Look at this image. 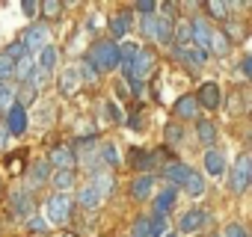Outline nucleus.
Listing matches in <instances>:
<instances>
[{
	"mask_svg": "<svg viewBox=\"0 0 252 237\" xmlns=\"http://www.w3.org/2000/svg\"><path fill=\"white\" fill-rule=\"evenodd\" d=\"M86 62L95 68V71H110L119 65V51L113 42H95L86 54Z\"/></svg>",
	"mask_w": 252,
	"mask_h": 237,
	"instance_id": "obj_1",
	"label": "nucleus"
},
{
	"mask_svg": "<svg viewBox=\"0 0 252 237\" xmlns=\"http://www.w3.org/2000/svg\"><path fill=\"white\" fill-rule=\"evenodd\" d=\"M155 54H149V51H140L137 54V59L131 62V65H122L125 68V77H128V83H143L149 74H152V68H155Z\"/></svg>",
	"mask_w": 252,
	"mask_h": 237,
	"instance_id": "obj_2",
	"label": "nucleus"
},
{
	"mask_svg": "<svg viewBox=\"0 0 252 237\" xmlns=\"http://www.w3.org/2000/svg\"><path fill=\"white\" fill-rule=\"evenodd\" d=\"M143 33L149 36V39H155V42H169L172 39V21L166 18V15H146V21H143Z\"/></svg>",
	"mask_w": 252,
	"mask_h": 237,
	"instance_id": "obj_3",
	"label": "nucleus"
},
{
	"mask_svg": "<svg viewBox=\"0 0 252 237\" xmlns=\"http://www.w3.org/2000/svg\"><path fill=\"white\" fill-rule=\"evenodd\" d=\"M249 175H252V160H249V154H240L234 169H231V190L243 193L249 187Z\"/></svg>",
	"mask_w": 252,
	"mask_h": 237,
	"instance_id": "obj_4",
	"label": "nucleus"
},
{
	"mask_svg": "<svg viewBox=\"0 0 252 237\" xmlns=\"http://www.w3.org/2000/svg\"><path fill=\"white\" fill-rule=\"evenodd\" d=\"M45 207H48V219H51V222H65V219L71 216V202H68L63 193L51 196Z\"/></svg>",
	"mask_w": 252,
	"mask_h": 237,
	"instance_id": "obj_5",
	"label": "nucleus"
},
{
	"mask_svg": "<svg viewBox=\"0 0 252 237\" xmlns=\"http://www.w3.org/2000/svg\"><path fill=\"white\" fill-rule=\"evenodd\" d=\"M18 42L24 45L27 54H30V51H42V48H48V30L39 27V24H33V27H27V33H24Z\"/></svg>",
	"mask_w": 252,
	"mask_h": 237,
	"instance_id": "obj_6",
	"label": "nucleus"
},
{
	"mask_svg": "<svg viewBox=\"0 0 252 237\" xmlns=\"http://www.w3.org/2000/svg\"><path fill=\"white\" fill-rule=\"evenodd\" d=\"M208 39H211V27L205 24V18H193L190 21V45L208 54Z\"/></svg>",
	"mask_w": 252,
	"mask_h": 237,
	"instance_id": "obj_7",
	"label": "nucleus"
},
{
	"mask_svg": "<svg viewBox=\"0 0 252 237\" xmlns=\"http://www.w3.org/2000/svg\"><path fill=\"white\" fill-rule=\"evenodd\" d=\"M51 163H54L60 172H74L77 157H74V151H71L68 146H57V148H51Z\"/></svg>",
	"mask_w": 252,
	"mask_h": 237,
	"instance_id": "obj_8",
	"label": "nucleus"
},
{
	"mask_svg": "<svg viewBox=\"0 0 252 237\" xmlns=\"http://www.w3.org/2000/svg\"><path fill=\"white\" fill-rule=\"evenodd\" d=\"M6 128H9V134H24V128H27V113H24V107L12 104L6 110Z\"/></svg>",
	"mask_w": 252,
	"mask_h": 237,
	"instance_id": "obj_9",
	"label": "nucleus"
},
{
	"mask_svg": "<svg viewBox=\"0 0 252 237\" xmlns=\"http://www.w3.org/2000/svg\"><path fill=\"white\" fill-rule=\"evenodd\" d=\"M12 74H15L18 80H30V77L36 74V59H33V54L18 57V59H15V65H12Z\"/></svg>",
	"mask_w": 252,
	"mask_h": 237,
	"instance_id": "obj_10",
	"label": "nucleus"
},
{
	"mask_svg": "<svg viewBox=\"0 0 252 237\" xmlns=\"http://www.w3.org/2000/svg\"><path fill=\"white\" fill-rule=\"evenodd\" d=\"M113 184H116V178L110 175V169H98L95 172V178H92V190L104 199L107 193H113Z\"/></svg>",
	"mask_w": 252,
	"mask_h": 237,
	"instance_id": "obj_11",
	"label": "nucleus"
},
{
	"mask_svg": "<svg viewBox=\"0 0 252 237\" xmlns=\"http://www.w3.org/2000/svg\"><path fill=\"white\" fill-rule=\"evenodd\" d=\"M175 116H181V118H196V116H199L196 98H193V95H181V98L175 101Z\"/></svg>",
	"mask_w": 252,
	"mask_h": 237,
	"instance_id": "obj_12",
	"label": "nucleus"
},
{
	"mask_svg": "<svg viewBox=\"0 0 252 237\" xmlns=\"http://www.w3.org/2000/svg\"><path fill=\"white\" fill-rule=\"evenodd\" d=\"M196 104H205L208 110H217L220 107V89L214 86V83H205L202 89H199V101Z\"/></svg>",
	"mask_w": 252,
	"mask_h": 237,
	"instance_id": "obj_13",
	"label": "nucleus"
},
{
	"mask_svg": "<svg viewBox=\"0 0 252 237\" xmlns=\"http://www.w3.org/2000/svg\"><path fill=\"white\" fill-rule=\"evenodd\" d=\"M178 57H181L190 68H199V65L205 62V57H208V54H205V51H199V48H193V45H187V48H178Z\"/></svg>",
	"mask_w": 252,
	"mask_h": 237,
	"instance_id": "obj_14",
	"label": "nucleus"
},
{
	"mask_svg": "<svg viewBox=\"0 0 252 237\" xmlns=\"http://www.w3.org/2000/svg\"><path fill=\"white\" fill-rule=\"evenodd\" d=\"M42 181H48V163L45 160H36L27 169V187H39Z\"/></svg>",
	"mask_w": 252,
	"mask_h": 237,
	"instance_id": "obj_15",
	"label": "nucleus"
},
{
	"mask_svg": "<svg viewBox=\"0 0 252 237\" xmlns=\"http://www.w3.org/2000/svg\"><path fill=\"white\" fill-rule=\"evenodd\" d=\"M199 225H205V210H187L184 216H181V222H178V228L181 231H196Z\"/></svg>",
	"mask_w": 252,
	"mask_h": 237,
	"instance_id": "obj_16",
	"label": "nucleus"
},
{
	"mask_svg": "<svg viewBox=\"0 0 252 237\" xmlns=\"http://www.w3.org/2000/svg\"><path fill=\"white\" fill-rule=\"evenodd\" d=\"M77 86H80V74H77V68H65V71H63V80H60V89H63L65 95H74Z\"/></svg>",
	"mask_w": 252,
	"mask_h": 237,
	"instance_id": "obj_17",
	"label": "nucleus"
},
{
	"mask_svg": "<svg viewBox=\"0 0 252 237\" xmlns=\"http://www.w3.org/2000/svg\"><path fill=\"white\" fill-rule=\"evenodd\" d=\"M33 210V199L27 193H12V213L15 216H27Z\"/></svg>",
	"mask_w": 252,
	"mask_h": 237,
	"instance_id": "obj_18",
	"label": "nucleus"
},
{
	"mask_svg": "<svg viewBox=\"0 0 252 237\" xmlns=\"http://www.w3.org/2000/svg\"><path fill=\"white\" fill-rule=\"evenodd\" d=\"M116 51H119V62H122V65H131V62L137 59V54H140V45L122 42V45H116Z\"/></svg>",
	"mask_w": 252,
	"mask_h": 237,
	"instance_id": "obj_19",
	"label": "nucleus"
},
{
	"mask_svg": "<svg viewBox=\"0 0 252 237\" xmlns=\"http://www.w3.org/2000/svg\"><path fill=\"white\" fill-rule=\"evenodd\" d=\"M152 187H155V178H152V175H143V178H137V181L131 184V196H134V199H146V196L152 193Z\"/></svg>",
	"mask_w": 252,
	"mask_h": 237,
	"instance_id": "obj_20",
	"label": "nucleus"
},
{
	"mask_svg": "<svg viewBox=\"0 0 252 237\" xmlns=\"http://www.w3.org/2000/svg\"><path fill=\"white\" fill-rule=\"evenodd\" d=\"M77 202H80L86 210H92V207H98V205H101V196L92 190V184H86V187H80V193H77Z\"/></svg>",
	"mask_w": 252,
	"mask_h": 237,
	"instance_id": "obj_21",
	"label": "nucleus"
},
{
	"mask_svg": "<svg viewBox=\"0 0 252 237\" xmlns=\"http://www.w3.org/2000/svg\"><path fill=\"white\" fill-rule=\"evenodd\" d=\"M175 187H166L160 196H158V202H155V210H158V216H166V210L172 207V202H175Z\"/></svg>",
	"mask_w": 252,
	"mask_h": 237,
	"instance_id": "obj_22",
	"label": "nucleus"
},
{
	"mask_svg": "<svg viewBox=\"0 0 252 237\" xmlns=\"http://www.w3.org/2000/svg\"><path fill=\"white\" fill-rule=\"evenodd\" d=\"M184 187H187V193H190V196H202V193H205V178H202L199 172H193V169H190V172H187V178H184Z\"/></svg>",
	"mask_w": 252,
	"mask_h": 237,
	"instance_id": "obj_23",
	"label": "nucleus"
},
{
	"mask_svg": "<svg viewBox=\"0 0 252 237\" xmlns=\"http://www.w3.org/2000/svg\"><path fill=\"white\" fill-rule=\"evenodd\" d=\"M208 45H211V51H214V54H220V57L231 51V42H228V36H222V33H211Z\"/></svg>",
	"mask_w": 252,
	"mask_h": 237,
	"instance_id": "obj_24",
	"label": "nucleus"
},
{
	"mask_svg": "<svg viewBox=\"0 0 252 237\" xmlns=\"http://www.w3.org/2000/svg\"><path fill=\"white\" fill-rule=\"evenodd\" d=\"M205 169H208L211 175H222V169H225V160H222V154H217V151H208V154H205Z\"/></svg>",
	"mask_w": 252,
	"mask_h": 237,
	"instance_id": "obj_25",
	"label": "nucleus"
},
{
	"mask_svg": "<svg viewBox=\"0 0 252 237\" xmlns=\"http://www.w3.org/2000/svg\"><path fill=\"white\" fill-rule=\"evenodd\" d=\"M187 166L184 163H166V169H163V175L169 178V181H175V184H184V178H187Z\"/></svg>",
	"mask_w": 252,
	"mask_h": 237,
	"instance_id": "obj_26",
	"label": "nucleus"
},
{
	"mask_svg": "<svg viewBox=\"0 0 252 237\" xmlns=\"http://www.w3.org/2000/svg\"><path fill=\"white\" fill-rule=\"evenodd\" d=\"M128 24H131V15H128V12H122V15H116V18H113L110 33H113L116 39H122L125 33H128Z\"/></svg>",
	"mask_w": 252,
	"mask_h": 237,
	"instance_id": "obj_27",
	"label": "nucleus"
},
{
	"mask_svg": "<svg viewBox=\"0 0 252 237\" xmlns=\"http://www.w3.org/2000/svg\"><path fill=\"white\" fill-rule=\"evenodd\" d=\"M131 163L137 169H152L158 163V154H146V151H131Z\"/></svg>",
	"mask_w": 252,
	"mask_h": 237,
	"instance_id": "obj_28",
	"label": "nucleus"
},
{
	"mask_svg": "<svg viewBox=\"0 0 252 237\" xmlns=\"http://www.w3.org/2000/svg\"><path fill=\"white\" fill-rule=\"evenodd\" d=\"M196 131H199V140H202L205 146H211V143H214V137H217V128H214V125L208 122V118H205V122H199V125H196Z\"/></svg>",
	"mask_w": 252,
	"mask_h": 237,
	"instance_id": "obj_29",
	"label": "nucleus"
},
{
	"mask_svg": "<svg viewBox=\"0 0 252 237\" xmlns=\"http://www.w3.org/2000/svg\"><path fill=\"white\" fill-rule=\"evenodd\" d=\"M54 62H57V48H54V45L42 48V54H39V65L48 71V68H54Z\"/></svg>",
	"mask_w": 252,
	"mask_h": 237,
	"instance_id": "obj_30",
	"label": "nucleus"
},
{
	"mask_svg": "<svg viewBox=\"0 0 252 237\" xmlns=\"http://www.w3.org/2000/svg\"><path fill=\"white\" fill-rule=\"evenodd\" d=\"M12 104H15V89H9V86H0V113H6Z\"/></svg>",
	"mask_w": 252,
	"mask_h": 237,
	"instance_id": "obj_31",
	"label": "nucleus"
},
{
	"mask_svg": "<svg viewBox=\"0 0 252 237\" xmlns=\"http://www.w3.org/2000/svg\"><path fill=\"white\" fill-rule=\"evenodd\" d=\"M181 140H184L181 125H175V122H172V125H166V143H169V146H178Z\"/></svg>",
	"mask_w": 252,
	"mask_h": 237,
	"instance_id": "obj_32",
	"label": "nucleus"
},
{
	"mask_svg": "<svg viewBox=\"0 0 252 237\" xmlns=\"http://www.w3.org/2000/svg\"><path fill=\"white\" fill-rule=\"evenodd\" d=\"M71 184H74V172H57L54 175V187H60V193L68 190Z\"/></svg>",
	"mask_w": 252,
	"mask_h": 237,
	"instance_id": "obj_33",
	"label": "nucleus"
},
{
	"mask_svg": "<svg viewBox=\"0 0 252 237\" xmlns=\"http://www.w3.org/2000/svg\"><path fill=\"white\" fill-rule=\"evenodd\" d=\"M134 237H155L152 234V219H137L134 222Z\"/></svg>",
	"mask_w": 252,
	"mask_h": 237,
	"instance_id": "obj_34",
	"label": "nucleus"
},
{
	"mask_svg": "<svg viewBox=\"0 0 252 237\" xmlns=\"http://www.w3.org/2000/svg\"><path fill=\"white\" fill-rule=\"evenodd\" d=\"M33 98H36V89H33L30 83H27V86H24V89L18 92V101H15V104H18V107H27V104L33 101Z\"/></svg>",
	"mask_w": 252,
	"mask_h": 237,
	"instance_id": "obj_35",
	"label": "nucleus"
},
{
	"mask_svg": "<svg viewBox=\"0 0 252 237\" xmlns=\"http://www.w3.org/2000/svg\"><path fill=\"white\" fill-rule=\"evenodd\" d=\"M12 65H15V62H12L6 54H0V80H6V77L12 74Z\"/></svg>",
	"mask_w": 252,
	"mask_h": 237,
	"instance_id": "obj_36",
	"label": "nucleus"
},
{
	"mask_svg": "<svg viewBox=\"0 0 252 237\" xmlns=\"http://www.w3.org/2000/svg\"><path fill=\"white\" fill-rule=\"evenodd\" d=\"M3 54H6V57H9V59L15 62V59H18V57H24L27 51H24V45H21V42H12V45H9V48L3 51Z\"/></svg>",
	"mask_w": 252,
	"mask_h": 237,
	"instance_id": "obj_37",
	"label": "nucleus"
},
{
	"mask_svg": "<svg viewBox=\"0 0 252 237\" xmlns=\"http://www.w3.org/2000/svg\"><path fill=\"white\" fill-rule=\"evenodd\" d=\"M190 45V24H178V48Z\"/></svg>",
	"mask_w": 252,
	"mask_h": 237,
	"instance_id": "obj_38",
	"label": "nucleus"
},
{
	"mask_svg": "<svg viewBox=\"0 0 252 237\" xmlns=\"http://www.w3.org/2000/svg\"><path fill=\"white\" fill-rule=\"evenodd\" d=\"M42 9H45V15H48V18H57V15H60V9H63V3H57V0H48V3H42Z\"/></svg>",
	"mask_w": 252,
	"mask_h": 237,
	"instance_id": "obj_39",
	"label": "nucleus"
},
{
	"mask_svg": "<svg viewBox=\"0 0 252 237\" xmlns=\"http://www.w3.org/2000/svg\"><path fill=\"white\" fill-rule=\"evenodd\" d=\"M208 12H211V15H217V18H225L228 3H217V0H214V3H208Z\"/></svg>",
	"mask_w": 252,
	"mask_h": 237,
	"instance_id": "obj_40",
	"label": "nucleus"
},
{
	"mask_svg": "<svg viewBox=\"0 0 252 237\" xmlns=\"http://www.w3.org/2000/svg\"><path fill=\"white\" fill-rule=\"evenodd\" d=\"M101 157H104V163H110V166L119 160V154H116V148H113V146H104V148H101Z\"/></svg>",
	"mask_w": 252,
	"mask_h": 237,
	"instance_id": "obj_41",
	"label": "nucleus"
},
{
	"mask_svg": "<svg viewBox=\"0 0 252 237\" xmlns=\"http://www.w3.org/2000/svg\"><path fill=\"white\" fill-rule=\"evenodd\" d=\"M77 74H80V80H86V83H92V80H95V68H92L89 62H86V65H83Z\"/></svg>",
	"mask_w": 252,
	"mask_h": 237,
	"instance_id": "obj_42",
	"label": "nucleus"
},
{
	"mask_svg": "<svg viewBox=\"0 0 252 237\" xmlns=\"http://www.w3.org/2000/svg\"><path fill=\"white\" fill-rule=\"evenodd\" d=\"M166 231V222H163V216H155V222H152V234L155 237H160Z\"/></svg>",
	"mask_w": 252,
	"mask_h": 237,
	"instance_id": "obj_43",
	"label": "nucleus"
},
{
	"mask_svg": "<svg viewBox=\"0 0 252 237\" xmlns=\"http://www.w3.org/2000/svg\"><path fill=\"white\" fill-rule=\"evenodd\" d=\"M222 237H246V234H243V228H240V225H228V228L222 231Z\"/></svg>",
	"mask_w": 252,
	"mask_h": 237,
	"instance_id": "obj_44",
	"label": "nucleus"
},
{
	"mask_svg": "<svg viewBox=\"0 0 252 237\" xmlns=\"http://www.w3.org/2000/svg\"><path fill=\"white\" fill-rule=\"evenodd\" d=\"M107 116H110V122H122V116H119V107H116V104H107Z\"/></svg>",
	"mask_w": 252,
	"mask_h": 237,
	"instance_id": "obj_45",
	"label": "nucleus"
},
{
	"mask_svg": "<svg viewBox=\"0 0 252 237\" xmlns=\"http://www.w3.org/2000/svg\"><path fill=\"white\" fill-rule=\"evenodd\" d=\"M155 9H158V6H155V3H146V0H143V3H137V12H143V15H152Z\"/></svg>",
	"mask_w": 252,
	"mask_h": 237,
	"instance_id": "obj_46",
	"label": "nucleus"
},
{
	"mask_svg": "<svg viewBox=\"0 0 252 237\" xmlns=\"http://www.w3.org/2000/svg\"><path fill=\"white\" fill-rule=\"evenodd\" d=\"M36 9H39L36 3H24V12H27V15H36Z\"/></svg>",
	"mask_w": 252,
	"mask_h": 237,
	"instance_id": "obj_47",
	"label": "nucleus"
},
{
	"mask_svg": "<svg viewBox=\"0 0 252 237\" xmlns=\"http://www.w3.org/2000/svg\"><path fill=\"white\" fill-rule=\"evenodd\" d=\"M240 68H243V74H252V59H243V65H240Z\"/></svg>",
	"mask_w": 252,
	"mask_h": 237,
	"instance_id": "obj_48",
	"label": "nucleus"
},
{
	"mask_svg": "<svg viewBox=\"0 0 252 237\" xmlns=\"http://www.w3.org/2000/svg\"><path fill=\"white\" fill-rule=\"evenodd\" d=\"M30 228H36V231H42V228H45V222H42V219H30Z\"/></svg>",
	"mask_w": 252,
	"mask_h": 237,
	"instance_id": "obj_49",
	"label": "nucleus"
},
{
	"mask_svg": "<svg viewBox=\"0 0 252 237\" xmlns=\"http://www.w3.org/2000/svg\"><path fill=\"white\" fill-rule=\"evenodd\" d=\"M0 86H3V80H0Z\"/></svg>",
	"mask_w": 252,
	"mask_h": 237,
	"instance_id": "obj_50",
	"label": "nucleus"
},
{
	"mask_svg": "<svg viewBox=\"0 0 252 237\" xmlns=\"http://www.w3.org/2000/svg\"><path fill=\"white\" fill-rule=\"evenodd\" d=\"M65 237H71V234H65Z\"/></svg>",
	"mask_w": 252,
	"mask_h": 237,
	"instance_id": "obj_51",
	"label": "nucleus"
}]
</instances>
